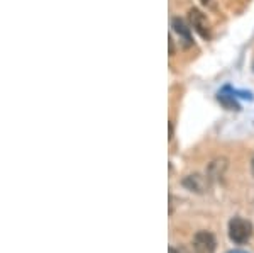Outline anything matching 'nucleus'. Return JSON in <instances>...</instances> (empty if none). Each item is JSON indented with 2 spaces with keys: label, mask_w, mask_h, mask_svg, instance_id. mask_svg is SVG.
Instances as JSON below:
<instances>
[{
  "label": "nucleus",
  "mask_w": 254,
  "mask_h": 253,
  "mask_svg": "<svg viewBox=\"0 0 254 253\" xmlns=\"http://www.w3.org/2000/svg\"><path fill=\"white\" fill-rule=\"evenodd\" d=\"M171 27H173V31L180 36V41H183V43H185L187 48L193 44V39H191V31H190V27L185 24V20L180 19V17H173V20H171Z\"/></svg>",
  "instance_id": "6"
},
{
  "label": "nucleus",
  "mask_w": 254,
  "mask_h": 253,
  "mask_svg": "<svg viewBox=\"0 0 254 253\" xmlns=\"http://www.w3.org/2000/svg\"><path fill=\"white\" fill-rule=\"evenodd\" d=\"M251 173L254 175V155H253V158H251Z\"/></svg>",
  "instance_id": "10"
},
{
  "label": "nucleus",
  "mask_w": 254,
  "mask_h": 253,
  "mask_svg": "<svg viewBox=\"0 0 254 253\" xmlns=\"http://www.w3.org/2000/svg\"><path fill=\"white\" fill-rule=\"evenodd\" d=\"M188 20H190V26L193 27V29L198 32L203 39L210 38V24H208L205 14H203L202 10L195 9V7L193 9H190L188 10Z\"/></svg>",
  "instance_id": "4"
},
{
  "label": "nucleus",
  "mask_w": 254,
  "mask_h": 253,
  "mask_svg": "<svg viewBox=\"0 0 254 253\" xmlns=\"http://www.w3.org/2000/svg\"><path fill=\"white\" fill-rule=\"evenodd\" d=\"M253 236V223L248 219L236 216L229 221V238L236 245H244L251 240Z\"/></svg>",
  "instance_id": "1"
},
{
  "label": "nucleus",
  "mask_w": 254,
  "mask_h": 253,
  "mask_svg": "<svg viewBox=\"0 0 254 253\" xmlns=\"http://www.w3.org/2000/svg\"><path fill=\"white\" fill-rule=\"evenodd\" d=\"M212 2V0H202V3H205V5H207V3H210Z\"/></svg>",
  "instance_id": "12"
},
{
  "label": "nucleus",
  "mask_w": 254,
  "mask_h": 253,
  "mask_svg": "<svg viewBox=\"0 0 254 253\" xmlns=\"http://www.w3.org/2000/svg\"><path fill=\"white\" fill-rule=\"evenodd\" d=\"M170 55H175V44H173V38H170Z\"/></svg>",
  "instance_id": "9"
},
{
  "label": "nucleus",
  "mask_w": 254,
  "mask_h": 253,
  "mask_svg": "<svg viewBox=\"0 0 254 253\" xmlns=\"http://www.w3.org/2000/svg\"><path fill=\"white\" fill-rule=\"evenodd\" d=\"M210 183H212V180L208 178V175H202V173H190L182 180V185L185 187L187 190L195 192V194L208 192Z\"/></svg>",
  "instance_id": "3"
},
{
  "label": "nucleus",
  "mask_w": 254,
  "mask_h": 253,
  "mask_svg": "<svg viewBox=\"0 0 254 253\" xmlns=\"http://www.w3.org/2000/svg\"><path fill=\"white\" fill-rule=\"evenodd\" d=\"M227 253H248V252H243V250H231V252H227Z\"/></svg>",
  "instance_id": "11"
},
{
  "label": "nucleus",
  "mask_w": 254,
  "mask_h": 253,
  "mask_svg": "<svg viewBox=\"0 0 254 253\" xmlns=\"http://www.w3.org/2000/svg\"><path fill=\"white\" fill-rule=\"evenodd\" d=\"M191 247H193V253H215L217 240L210 231L200 230L193 235Z\"/></svg>",
  "instance_id": "2"
},
{
  "label": "nucleus",
  "mask_w": 254,
  "mask_h": 253,
  "mask_svg": "<svg viewBox=\"0 0 254 253\" xmlns=\"http://www.w3.org/2000/svg\"><path fill=\"white\" fill-rule=\"evenodd\" d=\"M225 172H227V160H225V158H215V160H212L208 163L207 175L212 182L222 180Z\"/></svg>",
  "instance_id": "5"
},
{
  "label": "nucleus",
  "mask_w": 254,
  "mask_h": 253,
  "mask_svg": "<svg viewBox=\"0 0 254 253\" xmlns=\"http://www.w3.org/2000/svg\"><path fill=\"white\" fill-rule=\"evenodd\" d=\"M168 253H188V250L185 247H170Z\"/></svg>",
  "instance_id": "8"
},
{
  "label": "nucleus",
  "mask_w": 254,
  "mask_h": 253,
  "mask_svg": "<svg viewBox=\"0 0 254 253\" xmlns=\"http://www.w3.org/2000/svg\"><path fill=\"white\" fill-rule=\"evenodd\" d=\"M217 100L224 105L227 111H241V105L236 100V92L231 87H224L217 95Z\"/></svg>",
  "instance_id": "7"
}]
</instances>
